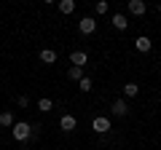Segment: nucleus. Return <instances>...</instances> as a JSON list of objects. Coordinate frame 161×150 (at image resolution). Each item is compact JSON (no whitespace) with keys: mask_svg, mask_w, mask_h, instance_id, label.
Segmentation results:
<instances>
[{"mask_svg":"<svg viewBox=\"0 0 161 150\" xmlns=\"http://www.w3.org/2000/svg\"><path fill=\"white\" fill-rule=\"evenodd\" d=\"M59 11H62V13H73L75 11V3H73V0H59Z\"/></svg>","mask_w":161,"mask_h":150,"instance_id":"nucleus-12","label":"nucleus"},{"mask_svg":"<svg viewBox=\"0 0 161 150\" xmlns=\"http://www.w3.org/2000/svg\"><path fill=\"white\" fill-rule=\"evenodd\" d=\"M67 78H70V81H80V78H83V67H70L67 70Z\"/></svg>","mask_w":161,"mask_h":150,"instance_id":"nucleus-13","label":"nucleus"},{"mask_svg":"<svg viewBox=\"0 0 161 150\" xmlns=\"http://www.w3.org/2000/svg\"><path fill=\"white\" fill-rule=\"evenodd\" d=\"M11 134H14V139H16V142H27V139H32L35 129L30 126L27 121H16V123L11 126Z\"/></svg>","mask_w":161,"mask_h":150,"instance_id":"nucleus-1","label":"nucleus"},{"mask_svg":"<svg viewBox=\"0 0 161 150\" xmlns=\"http://www.w3.org/2000/svg\"><path fill=\"white\" fill-rule=\"evenodd\" d=\"M92 129H94L97 134H108V131H110V118H105V115H97V118L92 121Z\"/></svg>","mask_w":161,"mask_h":150,"instance_id":"nucleus-3","label":"nucleus"},{"mask_svg":"<svg viewBox=\"0 0 161 150\" xmlns=\"http://www.w3.org/2000/svg\"><path fill=\"white\" fill-rule=\"evenodd\" d=\"M145 11H148V3H145V0H129V13L145 16Z\"/></svg>","mask_w":161,"mask_h":150,"instance_id":"nucleus-5","label":"nucleus"},{"mask_svg":"<svg viewBox=\"0 0 161 150\" xmlns=\"http://www.w3.org/2000/svg\"><path fill=\"white\" fill-rule=\"evenodd\" d=\"M40 62H43V64H54V62H57V51L43 48V51H40Z\"/></svg>","mask_w":161,"mask_h":150,"instance_id":"nucleus-9","label":"nucleus"},{"mask_svg":"<svg viewBox=\"0 0 161 150\" xmlns=\"http://www.w3.org/2000/svg\"><path fill=\"white\" fill-rule=\"evenodd\" d=\"M14 123H16V121H14V115L8 113V110H6V113H0V126H8V129H11Z\"/></svg>","mask_w":161,"mask_h":150,"instance_id":"nucleus-11","label":"nucleus"},{"mask_svg":"<svg viewBox=\"0 0 161 150\" xmlns=\"http://www.w3.org/2000/svg\"><path fill=\"white\" fill-rule=\"evenodd\" d=\"M78 86H80V91H92L94 83H92V78H86V75H83V78L78 81Z\"/></svg>","mask_w":161,"mask_h":150,"instance_id":"nucleus-16","label":"nucleus"},{"mask_svg":"<svg viewBox=\"0 0 161 150\" xmlns=\"http://www.w3.org/2000/svg\"><path fill=\"white\" fill-rule=\"evenodd\" d=\"M70 62H73V67H83L89 62V56H86V51H73L70 54Z\"/></svg>","mask_w":161,"mask_h":150,"instance_id":"nucleus-7","label":"nucleus"},{"mask_svg":"<svg viewBox=\"0 0 161 150\" xmlns=\"http://www.w3.org/2000/svg\"><path fill=\"white\" fill-rule=\"evenodd\" d=\"M110 113H113L115 118H124L129 113V104H126V99H115L113 104H110Z\"/></svg>","mask_w":161,"mask_h":150,"instance_id":"nucleus-4","label":"nucleus"},{"mask_svg":"<svg viewBox=\"0 0 161 150\" xmlns=\"http://www.w3.org/2000/svg\"><path fill=\"white\" fill-rule=\"evenodd\" d=\"M110 22H113L115 29H126V27H129V22H126V16H124V13H113V19H110Z\"/></svg>","mask_w":161,"mask_h":150,"instance_id":"nucleus-10","label":"nucleus"},{"mask_svg":"<svg viewBox=\"0 0 161 150\" xmlns=\"http://www.w3.org/2000/svg\"><path fill=\"white\" fill-rule=\"evenodd\" d=\"M75 126H78L75 115H62V121H59V129H62V131H73Z\"/></svg>","mask_w":161,"mask_h":150,"instance_id":"nucleus-8","label":"nucleus"},{"mask_svg":"<svg viewBox=\"0 0 161 150\" xmlns=\"http://www.w3.org/2000/svg\"><path fill=\"white\" fill-rule=\"evenodd\" d=\"M78 29H80V35H92L94 29H97V19L94 16H83L78 22Z\"/></svg>","mask_w":161,"mask_h":150,"instance_id":"nucleus-2","label":"nucleus"},{"mask_svg":"<svg viewBox=\"0 0 161 150\" xmlns=\"http://www.w3.org/2000/svg\"><path fill=\"white\" fill-rule=\"evenodd\" d=\"M51 107H54V102H51V99H48V97L38 99V110H40V113H48V110H51Z\"/></svg>","mask_w":161,"mask_h":150,"instance_id":"nucleus-14","label":"nucleus"},{"mask_svg":"<svg viewBox=\"0 0 161 150\" xmlns=\"http://www.w3.org/2000/svg\"><path fill=\"white\" fill-rule=\"evenodd\" d=\"M158 13H161V3H158Z\"/></svg>","mask_w":161,"mask_h":150,"instance_id":"nucleus-19","label":"nucleus"},{"mask_svg":"<svg viewBox=\"0 0 161 150\" xmlns=\"http://www.w3.org/2000/svg\"><path fill=\"white\" fill-rule=\"evenodd\" d=\"M124 94H126V97H137L140 86H137V83H126V86H124Z\"/></svg>","mask_w":161,"mask_h":150,"instance_id":"nucleus-15","label":"nucleus"},{"mask_svg":"<svg viewBox=\"0 0 161 150\" xmlns=\"http://www.w3.org/2000/svg\"><path fill=\"white\" fill-rule=\"evenodd\" d=\"M108 8H110V6H108V0H99L97 6H94V11H97L99 16H105V13H108Z\"/></svg>","mask_w":161,"mask_h":150,"instance_id":"nucleus-17","label":"nucleus"},{"mask_svg":"<svg viewBox=\"0 0 161 150\" xmlns=\"http://www.w3.org/2000/svg\"><path fill=\"white\" fill-rule=\"evenodd\" d=\"M16 104H19V107H27V104H30V99H27V97H24V94H22V97L16 99Z\"/></svg>","mask_w":161,"mask_h":150,"instance_id":"nucleus-18","label":"nucleus"},{"mask_svg":"<svg viewBox=\"0 0 161 150\" xmlns=\"http://www.w3.org/2000/svg\"><path fill=\"white\" fill-rule=\"evenodd\" d=\"M134 48H137V51H140V54H148V51H150V48H153V40H150L148 35H140L137 40H134Z\"/></svg>","mask_w":161,"mask_h":150,"instance_id":"nucleus-6","label":"nucleus"}]
</instances>
